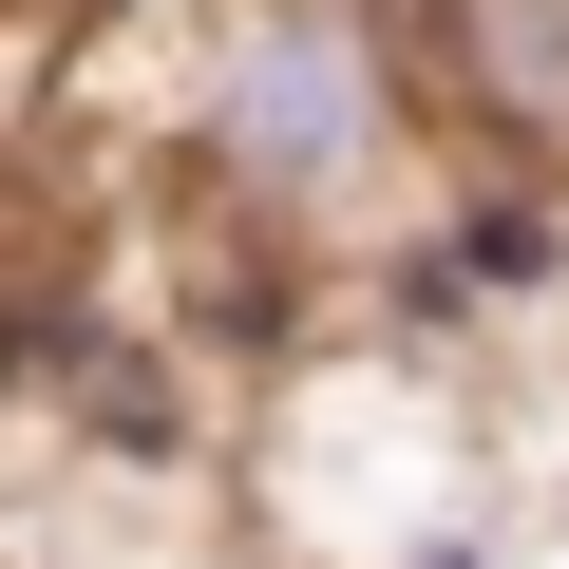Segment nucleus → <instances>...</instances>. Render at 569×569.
I'll use <instances>...</instances> for the list:
<instances>
[{
  "instance_id": "1",
  "label": "nucleus",
  "mask_w": 569,
  "mask_h": 569,
  "mask_svg": "<svg viewBox=\"0 0 569 569\" xmlns=\"http://www.w3.org/2000/svg\"><path fill=\"white\" fill-rule=\"evenodd\" d=\"M171 152L266 247H361L437 171V96L399 58V0H209L190 77H171Z\"/></svg>"
},
{
  "instance_id": "2",
  "label": "nucleus",
  "mask_w": 569,
  "mask_h": 569,
  "mask_svg": "<svg viewBox=\"0 0 569 569\" xmlns=\"http://www.w3.org/2000/svg\"><path fill=\"white\" fill-rule=\"evenodd\" d=\"M399 58L475 152L569 171V0H399Z\"/></svg>"
}]
</instances>
